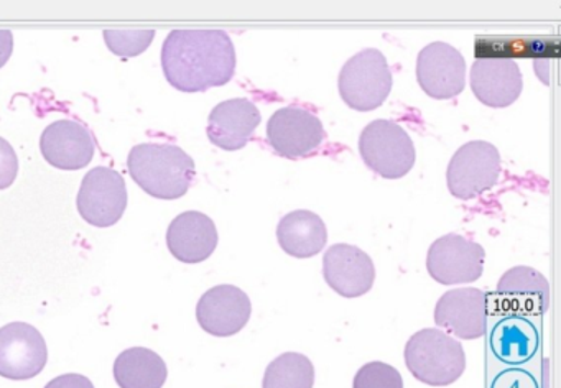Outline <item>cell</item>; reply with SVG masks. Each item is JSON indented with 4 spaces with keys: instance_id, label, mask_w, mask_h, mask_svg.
I'll list each match as a JSON object with an SVG mask.
<instances>
[{
    "instance_id": "obj_1",
    "label": "cell",
    "mask_w": 561,
    "mask_h": 388,
    "mask_svg": "<svg viewBox=\"0 0 561 388\" xmlns=\"http://www.w3.org/2000/svg\"><path fill=\"white\" fill-rule=\"evenodd\" d=\"M167 81L183 92L228 84L236 72V48L225 30H173L163 42Z\"/></svg>"
},
{
    "instance_id": "obj_2",
    "label": "cell",
    "mask_w": 561,
    "mask_h": 388,
    "mask_svg": "<svg viewBox=\"0 0 561 388\" xmlns=\"http://www.w3.org/2000/svg\"><path fill=\"white\" fill-rule=\"evenodd\" d=\"M130 176L150 196L179 199L195 180V161L172 144H140L127 158Z\"/></svg>"
},
{
    "instance_id": "obj_3",
    "label": "cell",
    "mask_w": 561,
    "mask_h": 388,
    "mask_svg": "<svg viewBox=\"0 0 561 388\" xmlns=\"http://www.w3.org/2000/svg\"><path fill=\"white\" fill-rule=\"evenodd\" d=\"M405 364L422 384L446 387L466 370L465 349L442 329H422L407 342Z\"/></svg>"
},
{
    "instance_id": "obj_4",
    "label": "cell",
    "mask_w": 561,
    "mask_h": 388,
    "mask_svg": "<svg viewBox=\"0 0 561 388\" xmlns=\"http://www.w3.org/2000/svg\"><path fill=\"white\" fill-rule=\"evenodd\" d=\"M393 78L382 52L366 48L347 59L337 79L341 98L354 111L380 107L392 91Z\"/></svg>"
},
{
    "instance_id": "obj_5",
    "label": "cell",
    "mask_w": 561,
    "mask_h": 388,
    "mask_svg": "<svg viewBox=\"0 0 561 388\" xmlns=\"http://www.w3.org/2000/svg\"><path fill=\"white\" fill-rule=\"evenodd\" d=\"M364 163L386 180L405 176L415 164V147L402 125L393 121L370 122L359 137Z\"/></svg>"
},
{
    "instance_id": "obj_6",
    "label": "cell",
    "mask_w": 561,
    "mask_h": 388,
    "mask_svg": "<svg viewBox=\"0 0 561 388\" xmlns=\"http://www.w3.org/2000/svg\"><path fill=\"white\" fill-rule=\"evenodd\" d=\"M501 176V153L489 141L462 145L448 164L449 193L458 199H472L495 186Z\"/></svg>"
},
{
    "instance_id": "obj_7",
    "label": "cell",
    "mask_w": 561,
    "mask_h": 388,
    "mask_svg": "<svg viewBox=\"0 0 561 388\" xmlns=\"http://www.w3.org/2000/svg\"><path fill=\"white\" fill-rule=\"evenodd\" d=\"M484 247L459 233H446L430 247L426 270L442 285H465L481 278L484 272Z\"/></svg>"
},
{
    "instance_id": "obj_8",
    "label": "cell",
    "mask_w": 561,
    "mask_h": 388,
    "mask_svg": "<svg viewBox=\"0 0 561 388\" xmlns=\"http://www.w3.org/2000/svg\"><path fill=\"white\" fill-rule=\"evenodd\" d=\"M77 204L81 217L91 226H114L127 207L126 181L113 168H93L83 178Z\"/></svg>"
},
{
    "instance_id": "obj_9",
    "label": "cell",
    "mask_w": 561,
    "mask_h": 388,
    "mask_svg": "<svg viewBox=\"0 0 561 388\" xmlns=\"http://www.w3.org/2000/svg\"><path fill=\"white\" fill-rule=\"evenodd\" d=\"M47 361V342L37 328L27 322L0 328V377L28 380L44 370Z\"/></svg>"
},
{
    "instance_id": "obj_10",
    "label": "cell",
    "mask_w": 561,
    "mask_h": 388,
    "mask_svg": "<svg viewBox=\"0 0 561 388\" xmlns=\"http://www.w3.org/2000/svg\"><path fill=\"white\" fill-rule=\"evenodd\" d=\"M550 303V283L538 270L518 265L499 279L494 295V315L531 318L541 316Z\"/></svg>"
},
{
    "instance_id": "obj_11",
    "label": "cell",
    "mask_w": 561,
    "mask_h": 388,
    "mask_svg": "<svg viewBox=\"0 0 561 388\" xmlns=\"http://www.w3.org/2000/svg\"><path fill=\"white\" fill-rule=\"evenodd\" d=\"M267 140L278 155L297 160L318 150L324 140V127L313 112L288 105L268 118Z\"/></svg>"
},
{
    "instance_id": "obj_12",
    "label": "cell",
    "mask_w": 561,
    "mask_h": 388,
    "mask_svg": "<svg viewBox=\"0 0 561 388\" xmlns=\"http://www.w3.org/2000/svg\"><path fill=\"white\" fill-rule=\"evenodd\" d=\"M416 81L430 98L438 101L456 98L465 91V58L448 43H430L416 58Z\"/></svg>"
},
{
    "instance_id": "obj_13",
    "label": "cell",
    "mask_w": 561,
    "mask_h": 388,
    "mask_svg": "<svg viewBox=\"0 0 561 388\" xmlns=\"http://www.w3.org/2000/svg\"><path fill=\"white\" fill-rule=\"evenodd\" d=\"M251 298L234 285L208 289L196 306V318L208 334L229 338L238 334L251 319Z\"/></svg>"
},
{
    "instance_id": "obj_14",
    "label": "cell",
    "mask_w": 561,
    "mask_h": 388,
    "mask_svg": "<svg viewBox=\"0 0 561 388\" xmlns=\"http://www.w3.org/2000/svg\"><path fill=\"white\" fill-rule=\"evenodd\" d=\"M435 322L465 341L482 338L488 329V295L479 288L449 289L436 303Z\"/></svg>"
},
{
    "instance_id": "obj_15",
    "label": "cell",
    "mask_w": 561,
    "mask_h": 388,
    "mask_svg": "<svg viewBox=\"0 0 561 388\" xmlns=\"http://www.w3.org/2000/svg\"><path fill=\"white\" fill-rule=\"evenodd\" d=\"M323 276L331 289L343 298L366 295L374 286L376 266L359 247L336 243L324 252Z\"/></svg>"
},
{
    "instance_id": "obj_16",
    "label": "cell",
    "mask_w": 561,
    "mask_h": 388,
    "mask_svg": "<svg viewBox=\"0 0 561 388\" xmlns=\"http://www.w3.org/2000/svg\"><path fill=\"white\" fill-rule=\"evenodd\" d=\"M471 89L478 101L489 107H508L524 89L520 68L511 58L476 59L471 68Z\"/></svg>"
},
{
    "instance_id": "obj_17",
    "label": "cell",
    "mask_w": 561,
    "mask_h": 388,
    "mask_svg": "<svg viewBox=\"0 0 561 388\" xmlns=\"http://www.w3.org/2000/svg\"><path fill=\"white\" fill-rule=\"evenodd\" d=\"M41 150L51 167L81 170L91 163L96 147L87 127L75 121H57L42 134Z\"/></svg>"
},
{
    "instance_id": "obj_18",
    "label": "cell",
    "mask_w": 561,
    "mask_h": 388,
    "mask_svg": "<svg viewBox=\"0 0 561 388\" xmlns=\"http://www.w3.org/2000/svg\"><path fill=\"white\" fill-rule=\"evenodd\" d=\"M257 105L248 99H229L213 109L208 118V138L222 150L236 151L244 148L261 124Z\"/></svg>"
},
{
    "instance_id": "obj_19",
    "label": "cell",
    "mask_w": 561,
    "mask_h": 388,
    "mask_svg": "<svg viewBox=\"0 0 561 388\" xmlns=\"http://www.w3.org/2000/svg\"><path fill=\"white\" fill-rule=\"evenodd\" d=\"M218 229L211 217L199 210L180 214L167 230V246L180 262L199 263L213 255L218 247Z\"/></svg>"
},
{
    "instance_id": "obj_20",
    "label": "cell",
    "mask_w": 561,
    "mask_h": 388,
    "mask_svg": "<svg viewBox=\"0 0 561 388\" xmlns=\"http://www.w3.org/2000/svg\"><path fill=\"white\" fill-rule=\"evenodd\" d=\"M278 246L295 259H311L324 249L328 230L324 220L311 210L300 209L282 217L277 227Z\"/></svg>"
},
{
    "instance_id": "obj_21",
    "label": "cell",
    "mask_w": 561,
    "mask_h": 388,
    "mask_svg": "<svg viewBox=\"0 0 561 388\" xmlns=\"http://www.w3.org/2000/svg\"><path fill=\"white\" fill-rule=\"evenodd\" d=\"M492 354L508 365H522L535 357L540 347V332L534 322L520 316H504L489 338Z\"/></svg>"
},
{
    "instance_id": "obj_22",
    "label": "cell",
    "mask_w": 561,
    "mask_h": 388,
    "mask_svg": "<svg viewBox=\"0 0 561 388\" xmlns=\"http://www.w3.org/2000/svg\"><path fill=\"white\" fill-rule=\"evenodd\" d=\"M167 377L165 362L150 349H127L114 362V378L121 388H162Z\"/></svg>"
},
{
    "instance_id": "obj_23",
    "label": "cell",
    "mask_w": 561,
    "mask_h": 388,
    "mask_svg": "<svg viewBox=\"0 0 561 388\" xmlns=\"http://www.w3.org/2000/svg\"><path fill=\"white\" fill-rule=\"evenodd\" d=\"M314 365L307 355L285 352L265 368L262 388H313Z\"/></svg>"
},
{
    "instance_id": "obj_24",
    "label": "cell",
    "mask_w": 561,
    "mask_h": 388,
    "mask_svg": "<svg viewBox=\"0 0 561 388\" xmlns=\"http://www.w3.org/2000/svg\"><path fill=\"white\" fill-rule=\"evenodd\" d=\"M156 32L153 30H106L104 39L114 55L133 58L149 48Z\"/></svg>"
},
{
    "instance_id": "obj_25",
    "label": "cell",
    "mask_w": 561,
    "mask_h": 388,
    "mask_svg": "<svg viewBox=\"0 0 561 388\" xmlns=\"http://www.w3.org/2000/svg\"><path fill=\"white\" fill-rule=\"evenodd\" d=\"M353 388H403V378L392 365L369 362L357 370Z\"/></svg>"
},
{
    "instance_id": "obj_26",
    "label": "cell",
    "mask_w": 561,
    "mask_h": 388,
    "mask_svg": "<svg viewBox=\"0 0 561 388\" xmlns=\"http://www.w3.org/2000/svg\"><path fill=\"white\" fill-rule=\"evenodd\" d=\"M18 173V153L5 138L0 137V190L12 186Z\"/></svg>"
},
{
    "instance_id": "obj_27",
    "label": "cell",
    "mask_w": 561,
    "mask_h": 388,
    "mask_svg": "<svg viewBox=\"0 0 561 388\" xmlns=\"http://www.w3.org/2000/svg\"><path fill=\"white\" fill-rule=\"evenodd\" d=\"M491 388H538V384L527 370L508 368L492 380Z\"/></svg>"
},
{
    "instance_id": "obj_28",
    "label": "cell",
    "mask_w": 561,
    "mask_h": 388,
    "mask_svg": "<svg viewBox=\"0 0 561 388\" xmlns=\"http://www.w3.org/2000/svg\"><path fill=\"white\" fill-rule=\"evenodd\" d=\"M45 388H94L90 378L80 374H65L54 378Z\"/></svg>"
},
{
    "instance_id": "obj_29",
    "label": "cell",
    "mask_w": 561,
    "mask_h": 388,
    "mask_svg": "<svg viewBox=\"0 0 561 388\" xmlns=\"http://www.w3.org/2000/svg\"><path fill=\"white\" fill-rule=\"evenodd\" d=\"M14 52V35L11 30H0V68L9 61Z\"/></svg>"
}]
</instances>
